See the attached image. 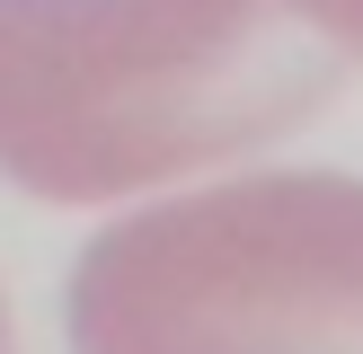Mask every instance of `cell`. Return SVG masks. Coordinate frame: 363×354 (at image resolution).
Wrapping results in <instances>:
<instances>
[{"label": "cell", "instance_id": "6da1fadb", "mask_svg": "<svg viewBox=\"0 0 363 354\" xmlns=\"http://www.w3.org/2000/svg\"><path fill=\"white\" fill-rule=\"evenodd\" d=\"M363 0H0V177L98 204L311 124Z\"/></svg>", "mask_w": 363, "mask_h": 354}, {"label": "cell", "instance_id": "7a4b0ae2", "mask_svg": "<svg viewBox=\"0 0 363 354\" xmlns=\"http://www.w3.org/2000/svg\"><path fill=\"white\" fill-rule=\"evenodd\" d=\"M71 354H363V177L266 169L98 230Z\"/></svg>", "mask_w": 363, "mask_h": 354}, {"label": "cell", "instance_id": "3957f363", "mask_svg": "<svg viewBox=\"0 0 363 354\" xmlns=\"http://www.w3.org/2000/svg\"><path fill=\"white\" fill-rule=\"evenodd\" d=\"M0 354H18V336H9V301H0Z\"/></svg>", "mask_w": 363, "mask_h": 354}]
</instances>
